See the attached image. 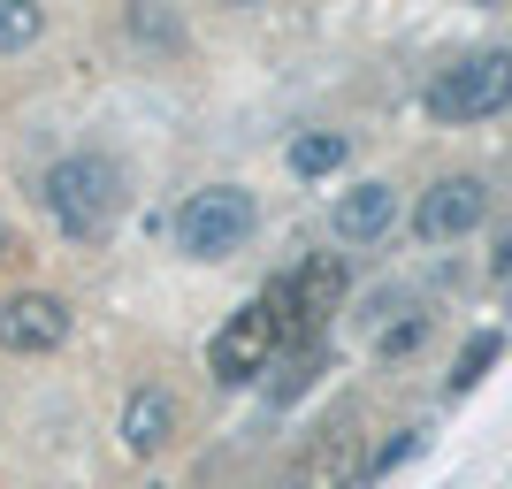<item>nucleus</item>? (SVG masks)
<instances>
[{
    "instance_id": "15",
    "label": "nucleus",
    "mask_w": 512,
    "mask_h": 489,
    "mask_svg": "<svg viewBox=\"0 0 512 489\" xmlns=\"http://www.w3.org/2000/svg\"><path fill=\"white\" fill-rule=\"evenodd\" d=\"M421 444H428V428H398V436H390V444L375 451V459H367V482H383L390 467H406V459H413Z\"/></svg>"
},
{
    "instance_id": "7",
    "label": "nucleus",
    "mask_w": 512,
    "mask_h": 489,
    "mask_svg": "<svg viewBox=\"0 0 512 489\" xmlns=\"http://www.w3.org/2000/svg\"><path fill=\"white\" fill-rule=\"evenodd\" d=\"M69 337V306L54 291H16L0 298V352H16V360H39L54 344Z\"/></svg>"
},
{
    "instance_id": "1",
    "label": "nucleus",
    "mask_w": 512,
    "mask_h": 489,
    "mask_svg": "<svg viewBox=\"0 0 512 489\" xmlns=\"http://www.w3.org/2000/svg\"><path fill=\"white\" fill-rule=\"evenodd\" d=\"M39 199L46 214L62 222V237H77V245H100L115 222H123V169L107 161V153H69V161H54V169L39 176Z\"/></svg>"
},
{
    "instance_id": "6",
    "label": "nucleus",
    "mask_w": 512,
    "mask_h": 489,
    "mask_svg": "<svg viewBox=\"0 0 512 489\" xmlns=\"http://www.w3.org/2000/svg\"><path fill=\"white\" fill-rule=\"evenodd\" d=\"M482 214H490V184L482 176H436L413 207V237L421 245H451V237L482 230Z\"/></svg>"
},
{
    "instance_id": "11",
    "label": "nucleus",
    "mask_w": 512,
    "mask_h": 489,
    "mask_svg": "<svg viewBox=\"0 0 512 489\" xmlns=\"http://www.w3.org/2000/svg\"><path fill=\"white\" fill-rule=\"evenodd\" d=\"M344 153H352L344 130H306V138H291V169L299 176H329V169H344Z\"/></svg>"
},
{
    "instance_id": "8",
    "label": "nucleus",
    "mask_w": 512,
    "mask_h": 489,
    "mask_svg": "<svg viewBox=\"0 0 512 489\" xmlns=\"http://www.w3.org/2000/svg\"><path fill=\"white\" fill-rule=\"evenodd\" d=\"M360 474H367L360 444H352L344 428H321L314 444L299 451V467H291V489H352Z\"/></svg>"
},
{
    "instance_id": "3",
    "label": "nucleus",
    "mask_w": 512,
    "mask_h": 489,
    "mask_svg": "<svg viewBox=\"0 0 512 489\" xmlns=\"http://www.w3.org/2000/svg\"><path fill=\"white\" fill-rule=\"evenodd\" d=\"M169 230L192 260H230V253H245V237L260 230V207H253L245 184H207V192H192L176 207Z\"/></svg>"
},
{
    "instance_id": "10",
    "label": "nucleus",
    "mask_w": 512,
    "mask_h": 489,
    "mask_svg": "<svg viewBox=\"0 0 512 489\" xmlns=\"http://www.w3.org/2000/svg\"><path fill=\"white\" fill-rule=\"evenodd\" d=\"M169 428H176V398L161 383H138L123 398V451L130 459H153V451L169 444Z\"/></svg>"
},
{
    "instance_id": "4",
    "label": "nucleus",
    "mask_w": 512,
    "mask_h": 489,
    "mask_svg": "<svg viewBox=\"0 0 512 489\" xmlns=\"http://www.w3.org/2000/svg\"><path fill=\"white\" fill-rule=\"evenodd\" d=\"M497 107H512V54L505 46L459 54V62L436 69V85H428V115H436V123H490Z\"/></svg>"
},
{
    "instance_id": "17",
    "label": "nucleus",
    "mask_w": 512,
    "mask_h": 489,
    "mask_svg": "<svg viewBox=\"0 0 512 489\" xmlns=\"http://www.w3.org/2000/svg\"><path fill=\"white\" fill-rule=\"evenodd\" d=\"M0 260H8V222H0Z\"/></svg>"
},
{
    "instance_id": "14",
    "label": "nucleus",
    "mask_w": 512,
    "mask_h": 489,
    "mask_svg": "<svg viewBox=\"0 0 512 489\" xmlns=\"http://www.w3.org/2000/svg\"><path fill=\"white\" fill-rule=\"evenodd\" d=\"M497 352H505V337H497V329H482V337H474L467 352H459V367H451V390L467 398V390H474V383H482V375L497 367Z\"/></svg>"
},
{
    "instance_id": "2",
    "label": "nucleus",
    "mask_w": 512,
    "mask_h": 489,
    "mask_svg": "<svg viewBox=\"0 0 512 489\" xmlns=\"http://www.w3.org/2000/svg\"><path fill=\"white\" fill-rule=\"evenodd\" d=\"M344 306V260L337 253H314L306 268H291V276L268 291V314H276V352H314L321 321Z\"/></svg>"
},
{
    "instance_id": "5",
    "label": "nucleus",
    "mask_w": 512,
    "mask_h": 489,
    "mask_svg": "<svg viewBox=\"0 0 512 489\" xmlns=\"http://www.w3.org/2000/svg\"><path fill=\"white\" fill-rule=\"evenodd\" d=\"M268 360H276V314H268V298H253L214 329L207 367H214V383H253V375H268Z\"/></svg>"
},
{
    "instance_id": "12",
    "label": "nucleus",
    "mask_w": 512,
    "mask_h": 489,
    "mask_svg": "<svg viewBox=\"0 0 512 489\" xmlns=\"http://www.w3.org/2000/svg\"><path fill=\"white\" fill-rule=\"evenodd\" d=\"M421 344H428V314L421 306H406L398 321H375V352H383V360H406V352H421Z\"/></svg>"
},
{
    "instance_id": "16",
    "label": "nucleus",
    "mask_w": 512,
    "mask_h": 489,
    "mask_svg": "<svg viewBox=\"0 0 512 489\" xmlns=\"http://www.w3.org/2000/svg\"><path fill=\"white\" fill-rule=\"evenodd\" d=\"M130 31H138L146 46H176V39H184V31H176V16H153V8H130Z\"/></svg>"
},
{
    "instance_id": "13",
    "label": "nucleus",
    "mask_w": 512,
    "mask_h": 489,
    "mask_svg": "<svg viewBox=\"0 0 512 489\" xmlns=\"http://www.w3.org/2000/svg\"><path fill=\"white\" fill-rule=\"evenodd\" d=\"M39 31H46V8H39V0H0V54L39 46Z\"/></svg>"
},
{
    "instance_id": "9",
    "label": "nucleus",
    "mask_w": 512,
    "mask_h": 489,
    "mask_svg": "<svg viewBox=\"0 0 512 489\" xmlns=\"http://www.w3.org/2000/svg\"><path fill=\"white\" fill-rule=\"evenodd\" d=\"M390 222H398V184H352V192L337 199V214H329V230H337L344 245H375Z\"/></svg>"
}]
</instances>
